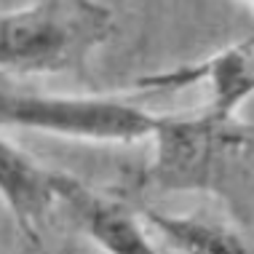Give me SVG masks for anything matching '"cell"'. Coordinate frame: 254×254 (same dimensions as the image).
I'll return each mask as SVG.
<instances>
[{
  "mask_svg": "<svg viewBox=\"0 0 254 254\" xmlns=\"http://www.w3.org/2000/svg\"><path fill=\"white\" fill-rule=\"evenodd\" d=\"M150 139L155 155L145 185L155 193H209L252 219V126L203 105L195 113L158 115Z\"/></svg>",
  "mask_w": 254,
  "mask_h": 254,
  "instance_id": "1",
  "label": "cell"
},
{
  "mask_svg": "<svg viewBox=\"0 0 254 254\" xmlns=\"http://www.w3.org/2000/svg\"><path fill=\"white\" fill-rule=\"evenodd\" d=\"M113 30L115 13L99 0H32L0 11V72H75Z\"/></svg>",
  "mask_w": 254,
  "mask_h": 254,
  "instance_id": "2",
  "label": "cell"
},
{
  "mask_svg": "<svg viewBox=\"0 0 254 254\" xmlns=\"http://www.w3.org/2000/svg\"><path fill=\"white\" fill-rule=\"evenodd\" d=\"M155 113L131 97H57L0 88V126L83 142H139L153 134Z\"/></svg>",
  "mask_w": 254,
  "mask_h": 254,
  "instance_id": "3",
  "label": "cell"
},
{
  "mask_svg": "<svg viewBox=\"0 0 254 254\" xmlns=\"http://www.w3.org/2000/svg\"><path fill=\"white\" fill-rule=\"evenodd\" d=\"M51 201L75 230L105 254H158L139 217L126 203L91 190L67 171L51 169Z\"/></svg>",
  "mask_w": 254,
  "mask_h": 254,
  "instance_id": "4",
  "label": "cell"
},
{
  "mask_svg": "<svg viewBox=\"0 0 254 254\" xmlns=\"http://www.w3.org/2000/svg\"><path fill=\"white\" fill-rule=\"evenodd\" d=\"M0 198L30 241L51 214V169L40 166L30 153L0 134Z\"/></svg>",
  "mask_w": 254,
  "mask_h": 254,
  "instance_id": "5",
  "label": "cell"
},
{
  "mask_svg": "<svg viewBox=\"0 0 254 254\" xmlns=\"http://www.w3.org/2000/svg\"><path fill=\"white\" fill-rule=\"evenodd\" d=\"M147 228L180 254H252V246L236 228L206 219L201 214H166L158 209H139Z\"/></svg>",
  "mask_w": 254,
  "mask_h": 254,
  "instance_id": "6",
  "label": "cell"
},
{
  "mask_svg": "<svg viewBox=\"0 0 254 254\" xmlns=\"http://www.w3.org/2000/svg\"><path fill=\"white\" fill-rule=\"evenodd\" d=\"M246 3H249V5H252V0H246Z\"/></svg>",
  "mask_w": 254,
  "mask_h": 254,
  "instance_id": "7",
  "label": "cell"
}]
</instances>
